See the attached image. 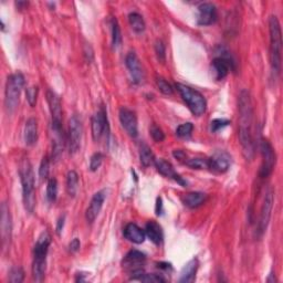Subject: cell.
Segmentation results:
<instances>
[{"instance_id": "obj_4", "label": "cell", "mask_w": 283, "mask_h": 283, "mask_svg": "<svg viewBox=\"0 0 283 283\" xmlns=\"http://www.w3.org/2000/svg\"><path fill=\"white\" fill-rule=\"evenodd\" d=\"M23 87L24 76L22 73L16 72L8 76L5 90V106L9 113H14L18 107Z\"/></svg>"}, {"instance_id": "obj_14", "label": "cell", "mask_w": 283, "mask_h": 283, "mask_svg": "<svg viewBox=\"0 0 283 283\" xmlns=\"http://www.w3.org/2000/svg\"><path fill=\"white\" fill-rule=\"evenodd\" d=\"M92 126V137L95 142H98L101 139L103 135L105 134V131H107V117L106 112L104 111V108H101L100 111L96 112L91 122Z\"/></svg>"}, {"instance_id": "obj_18", "label": "cell", "mask_w": 283, "mask_h": 283, "mask_svg": "<svg viewBox=\"0 0 283 283\" xmlns=\"http://www.w3.org/2000/svg\"><path fill=\"white\" fill-rule=\"evenodd\" d=\"M230 167V156L226 152H217L208 158V168L217 173H226Z\"/></svg>"}, {"instance_id": "obj_37", "label": "cell", "mask_w": 283, "mask_h": 283, "mask_svg": "<svg viewBox=\"0 0 283 283\" xmlns=\"http://www.w3.org/2000/svg\"><path fill=\"white\" fill-rule=\"evenodd\" d=\"M49 172H50V162H49V158L47 156H44L41 160V164L39 167V176L44 181V179H47L49 176Z\"/></svg>"}, {"instance_id": "obj_46", "label": "cell", "mask_w": 283, "mask_h": 283, "mask_svg": "<svg viewBox=\"0 0 283 283\" xmlns=\"http://www.w3.org/2000/svg\"><path fill=\"white\" fill-rule=\"evenodd\" d=\"M158 268L168 270L171 268V265H168V263H158Z\"/></svg>"}, {"instance_id": "obj_35", "label": "cell", "mask_w": 283, "mask_h": 283, "mask_svg": "<svg viewBox=\"0 0 283 283\" xmlns=\"http://www.w3.org/2000/svg\"><path fill=\"white\" fill-rule=\"evenodd\" d=\"M192 130H194V125L190 122H187V123H184L177 127L176 135L179 137H189L192 133Z\"/></svg>"}, {"instance_id": "obj_11", "label": "cell", "mask_w": 283, "mask_h": 283, "mask_svg": "<svg viewBox=\"0 0 283 283\" xmlns=\"http://www.w3.org/2000/svg\"><path fill=\"white\" fill-rule=\"evenodd\" d=\"M120 122L126 133L132 137H136L138 135L137 119L135 113L126 107H122L120 110Z\"/></svg>"}, {"instance_id": "obj_17", "label": "cell", "mask_w": 283, "mask_h": 283, "mask_svg": "<svg viewBox=\"0 0 283 283\" xmlns=\"http://www.w3.org/2000/svg\"><path fill=\"white\" fill-rule=\"evenodd\" d=\"M125 64L130 71V74H131V78L133 80L134 83H136V84H139L142 83L144 79V73H143V69H142L140 66V62L138 60V58L135 52H130L126 55V59H125Z\"/></svg>"}, {"instance_id": "obj_33", "label": "cell", "mask_w": 283, "mask_h": 283, "mask_svg": "<svg viewBox=\"0 0 283 283\" xmlns=\"http://www.w3.org/2000/svg\"><path fill=\"white\" fill-rule=\"evenodd\" d=\"M24 279V272L22 268L15 267L9 272V282L10 283H21Z\"/></svg>"}, {"instance_id": "obj_29", "label": "cell", "mask_w": 283, "mask_h": 283, "mask_svg": "<svg viewBox=\"0 0 283 283\" xmlns=\"http://www.w3.org/2000/svg\"><path fill=\"white\" fill-rule=\"evenodd\" d=\"M122 42V34L121 28L117 19L112 20V46L113 49H118Z\"/></svg>"}, {"instance_id": "obj_1", "label": "cell", "mask_w": 283, "mask_h": 283, "mask_svg": "<svg viewBox=\"0 0 283 283\" xmlns=\"http://www.w3.org/2000/svg\"><path fill=\"white\" fill-rule=\"evenodd\" d=\"M19 175L22 185V199L24 208L29 214H32L36 206V194H35V174L29 159L24 158L20 163Z\"/></svg>"}, {"instance_id": "obj_8", "label": "cell", "mask_w": 283, "mask_h": 283, "mask_svg": "<svg viewBox=\"0 0 283 283\" xmlns=\"http://www.w3.org/2000/svg\"><path fill=\"white\" fill-rule=\"evenodd\" d=\"M47 101L51 112V118H52V123H51L52 131L62 132V106L59 95L51 90H48Z\"/></svg>"}, {"instance_id": "obj_31", "label": "cell", "mask_w": 283, "mask_h": 283, "mask_svg": "<svg viewBox=\"0 0 283 283\" xmlns=\"http://www.w3.org/2000/svg\"><path fill=\"white\" fill-rule=\"evenodd\" d=\"M187 166H189L192 169H204L208 168V158H191L187 159V162L185 163Z\"/></svg>"}, {"instance_id": "obj_30", "label": "cell", "mask_w": 283, "mask_h": 283, "mask_svg": "<svg viewBox=\"0 0 283 283\" xmlns=\"http://www.w3.org/2000/svg\"><path fill=\"white\" fill-rule=\"evenodd\" d=\"M58 196V182L55 178L49 179L47 185V199L50 203H54Z\"/></svg>"}, {"instance_id": "obj_34", "label": "cell", "mask_w": 283, "mask_h": 283, "mask_svg": "<svg viewBox=\"0 0 283 283\" xmlns=\"http://www.w3.org/2000/svg\"><path fill=\"white\" fill-rule=\"evenodd\" d=\"M156 86L159 91L165 95H172L174 92L173 87L165 79L160 78V76H157L156 78Z\"/></svg>"}, {"instance_id": "obj_9", "label": "cell", "mask_w": 283, "mask_h": 283, "mask_svg": "<svg viewBox=\"0 0 283 283\" xmlns=\"http://www.w3.org/2000/svg\"><path fill=\"white\" fill-rule=\"evenodd\" d=\"M273 203H274V194L272 190H268L266 192V196L263 198V203L261 206V212H260V219L258 224V236L261 237L263 234L266 233L268 228V224L271 218V212L273 208Z\"/></svg>"}, {"instance_id": "obj_43", "label": "cell", "mask_w": 283, "mask_h": 283, "mask_svg": "<svg viewBox=\"0 0 283 283\" xmlns=\"http://www.w3.org/2000/svg\"><path fill=\"white\" fill-rule=\"evenodd\" d=\"M173 155H174V157L175 158H177L178 160H181V162H184V163H186L187 162V154H186L184 151H182V150H175L173 152Z\"/></svg>"}, {"instance_id": "obj_28", "label": "cell", "mask_w": 283, "mask_h": 283, "mask_svg": "<svg viewBox=\"0 0 283 283\" xmlns=\"http://www.w3.org/2000/svg\"><path fill=\"white\" fill-rule=\"evenodd\" d=\"M128 21H130V24L132 29L136 32V34H140L145 30V21L143 17H142L137 12H132L128 16Z\"/></svg>"}, {"instance_id": "obj_21", "label": "cell", "mask_w": 283, "mask_h": 283, "mask_svg": "<svg viewBox=\"0 0 283 283\" xmlns=\"http://www.w3.org/2000/svg\"><path fill=\"white\" fill-rule=\"evenodd\" d=\"M124 237L128 241L140 244L145 241V230L139 228L136 223H128L124 228Z\"/></svg>"}, {"instance_id": "obj_2", "label": "cell", "mask_w": 283, "mask_h": 283, "mask_svg": "<svg viewBox=\"0 0 283 283\" xmlns=\"http://www.w3.org/2000/svg\"><path fill=\"white\" fill-rule=\"evenodd\" d=\"M51 243V236L48 231L43 233L38 238L34 248V263H32V275L36 281L44 279L47 268V254Z\"/></svg>"}, {"instance_id": "obj_25", "label": "cell", "mask_w": 283, "mask_h": 283, "mask_svg": "<svg viewBox=\"0 0 283 283\" xmlns=\"http://www.w3.org/2000/svg\"><path fill=\"white\" fill-rule=\"evenodd\" d=\"M206 194L204 192H199V191H192V192H188L183 199V203L188 208H198L199 206H202L205 202H206Z\"/></svg>"}, {"instance_id": "obj_26", "label": "cell", "mask_w": 283, "mask_h": 283, "mask_svg": "<svg viewBox=\"0 0 283 283\" xmlns=\"http://www.w3.org/2000/svg\"><path fill=\"white\" fill-rule=\"evenodd\" d=\"M79 189V175L75 171H70L67 175V191L70 197H74Z\"/></svg>"}, {"instance_id": "obj_38", "label": "cell", "mask_w": 283, "mask_h": 283, "mask_svg": "<svg viewBox=\"0 0 283 283\" xmlns=\"http://www.w3.org/2000/svg\"><path fill=\"white\" fill-rule=\"evenodd\" d=\"M103 162V155L101 153H95L92 155L91 159H90V169L92 172L98 171Z\"/></svg>"}, {"instance_id": "obj_41", "label": "cell", "mask_w": 283, "mask_h": 283, "mask_svg": "<svg viewBox=\"0 0 283 283\" xmlns=\"http://www.w3.org/2000/svg\"><path fill=\"white\" fill-rule=\"evenodd\" d=\"M151 135H152V137L154 140H156V142H163L165 139V134L164 132L160 130V128L156 125H152L151 127Z\"/></svg>"}, {"instance_id": "obj_42", "label": "cell", "mask_w": 283, "mask_h": 283, "mask_svg": "<svg viewBox=\"0 0 283 283\" xmlns=\"http://www.w3.org/2000/svg\"><path fill=\"white\" fill-rule=\"evenodd\" d=\"M80 247H81V242L78 238H74V239L69 243V250H70V252H72V253L78 252L80 250Z\"/></svg>"}, {"instance_id": "obj_32", "label": "cell", "mask_w": 283, "mask_h": 283, "mask_svg": "<svg viewBox=\"0 0 283 283\" xmlns=\"http://www.w3.org/2000/svg\"><path fill=\"white\" fill-rule=\"evenodd\" d=\"M38 94H39V88L36 86L29 87L27 90H25V98H27V101L31 107H35L37 104Z\"/></svg>"}, {"instance_id": "obj_16", "label": "cell", "mask_w": 283, "mask_h": 283, "mask_svg": "<svg viewBox=\"0 0 283 283\" xmlns=\"http://www.w3.org/2000/svg\"><path fill=\"white\" fill-rule=\"evenodd\" d=\"M212 70H214L216 79L217 80H222L228 75L229 71L234 69V61L229 59V56L226 55H220L218 58H215L212 60Z\"/></svg>"}, {"instance_id": "obj_15", "label": "cell", "mask_w": 283, "mask_h": 283, "mask_svg": "<svg viewBox=\"0 0 283 283\" xmlns=\"http://www.w3.org/2000/svg\"><path fill=\"white\" fill-rule=\"evenodd\" d=\"M217 20V9L214 4L204 3L198 7V19L199 25H210Z\"/></svg>"}, {"instance_id": "obj_5", "label": "cell", "mask_w": 283, "mask_h": 283, "mask_svg": "<svg viewBox=\"0 0 283 283\" xmlns=\"http://www.w3.org/2000/svg\"><path fill=\"white\" fill-rule=\"evenodd\" d=\"M176 89L192 114L196 117H201L206 112L207 102L201 92L190 87L182 84V83H176Z\"/></svg>"}, {"instance_id": "obj_7", "label": "cell", "mask_w": 283, "mask_h": 283, "mask_svg": "<svg viewBox=\"0 0 283 283\" xmlns=\"http://www.w3.org/2000/svg\"><path fill=\"white\" fill-rule=\"evenodd\" d=\"M260 152L262 156V164L260 168V177L267 178L270 175L275 166V153L272 145L267 139L260 142Z\"/></svg>"}, {"instance_id": "obj_13", "label": "cell", "mask_w": 283, "mask_h": 283, "mask_svg": "<svg viewBox=\"0 0 283 283\" xmlns=\"http://www.w3.org/2000/svg\"><path fill=\"white\" fill-rule=\"evenodd\" d=\"M106 194H107L106 189H102L98 192H95L94 196L92 197L91 203H90L86 212V218L90 223H92L96 219V217L99 216L100 211L103 207V204H104L106 199Z\"/></svg>"}, {"instance_id": "obj_19", "label": "cell", "mask_w": 283, "mask_h": 283, "mask_svg": "<svg viewBox=\"0 0 283 283\" xmlns=\"http://www.w3.org/2000/svg\"><path fill=\"white\" fill-rule=\"evenodd\" d=\"M154 164H155L156 169L160 175H163L167 178H173L174 181L177 182L179 185H182L183 187H186V186H187V182H186L183 177L179 176L178 174L174 171V167L171 163L166 162L165 159L159 158V159H155V163Z\"/></svg>"}, {"instance_id": "obj_27", "label": "cell", "mask_w": 283, "mask_h": 283, "mask_svg": "<svg viewBox=\"0 0 283 283\" xmlns=\"http://www.w3.org/2000/svg\"><path fill=\"white\" fill-rule=\"evenodd\" d=\"M139 160L144 167H150L155 163V157L152 153V150L146 144H142L139 149Z\"/></svg>"}, {"instance_id": "obj_39", "label": "cell", "mask_w": 283, "mask_h": 283, "mask_svg": "<svg viewBox=\"0 0 283 283\" xmlns=\"http://www.w3.org/2000/svg\"><path fill=\"white\" fill-rule=\"evenodd\" d=\"M229 124H230V121H228V120L216 119V120H214L210 123V128H211L212 132L216 133V132L219 131V130H221V128L228 126Z\"/></svg>"}, {"instance_id": "obj_3", "label": "cell", "mask_w": 283, "mask_h": 283, "mask_svg": "<svg viewBox=\"0 0 283 283\" xmlns=\"http://www.w3.org/2000/svg\"><path fill=\"white\" fill-rule=\"evenodd\" d=\"M270 31V62L273 72L280 73L281 71V50H282V34L280 22L276 16L269 19Z\"/></svg>"}, {"instance_id": "obj_40", "label": "cell", "mask_w": 283, "mask_h": 283, "mask_svg": "<svg viewBox=\"0 0 283 283\" xmlns=\"http://www.w3.org/2000/svg\"><path fill=\"white\" fill-rule=\"evenodd\" d=\"M155 52L157 55V59L164 63L166 60V49H165V44L163 43V41L157 40L155 43Z\"/></svg>"}, {"instance_id": "obj_24", "label": "cell", "mask_w": 283, "mask_h": 283, "mask_svg": "<svg viewBox=\"0 0 283 283\" xmlns=\"http://www.w3.org/2000/svg\"><path fill=\"white\" fill-rule=\"evenodd\" d=\"M198 260L197 259H192L189 262H187L181 273V278H179V282L182 283H191L194 282L196 279V273L198 270Z\"/></svg>"}, {"instance_id": "obj_45", "label": "cell", "mask_w": 283, "mask_h": 283, "mask_svg": "<svg viewBox=\"0 0 283 283\" xmlns=\"http://www.w3.org/2000/svg\"><path fill=\"white\" fill-rule=\"evenodd\" d=\"M156 215L157 216L163 215V201L160 197H158L156 201Z\"/></svg>"}, {"instance_id": "obj_20", "label": "cell", "mask_w": 283, "mask_h": 283, "mask_svg": "<svg viewBox=\"0 0 283 283\" xmlns=\"http://www.w3.org/2000/svg\"><path fill=\"white\" fill-rule=\"evenodd\" d=\"M146 260V256L138 251V250H131L123 260V267L127 270H131V272L136 271L138 269H142L140 266L144 265Z\"/></svg>"}, {"instance_id": "obj_10", "label": "cell", "mask_w": 283, "mask_h": 283, "mask_svg": "<svg viewBox=\"0 0 283 283\" xmlns=\"http://www.w3.org/2000/svg\"><path fill=\"white\" fill-rule=\"evenodd\" d=\"M0 211H2V221H0L2 223V226H0L2 227V243L3 248L7 249L10 244L12 235V221L8 205L3 203Z\"/></svg>"}, {"instance_id": "obj_12", "label": "cell", "mask_w": 283, "mask_h": 283, "mask_svg": "<svg viewBox=\"0 0 283 283\" xmlns=\"http://www.w3.org/2000/svg\"><path fill=\"white\" fill-rule=\"evenodd\" d=\"M239 142L242 147V154L247 159L251 160L254 156V143L251 135V127L239 126Z\"/></svg>"}, {"instance_id": "obj_6", "label": "cell", "mask_w": 283, "mask_h": 283, "mask_svg": "<svg viewBox=\"0 0 283 283\" xmlns=\"http://www.w3.org/2000/svg\"><path fill=\"white\" fill-rule=\"evenodd\" d=\"M83 135V125L78 115H73L69 121L68 146L70 154H75L80 150Z\"/></svg>"}, {"instance_id": "obj_23", "label": "cell", "mask_w": 283, "mask_h": 283, "mask_svg": "<svg viewBox=\"0 0 283 283\" xmlns=\"http://www.w3.org/2000/svg\"><path fill=\"white\" fill-rule=\"evenodd\" d=\"M145 234L153 243L159 244L163 241V230L156 221L151 220L146 223Z\"/></svg>"}, {"instance_id": "obj_44", "label": "cell", "mask_w": 283, "mask_h": 283, "mask_svg": "<svg viewBox=\"0 0 283 283\" xmlns=\"http://www.w3.org/2000/svg\"><path fill=\"white\" fill-rule=\"evenodd\" d=\"M64 220H66V217L62 216L59 218V220L56 222V234L58 235H61L63 227H64Z\"/></svg>"}, {"instance_id": "obj_22", "label": "cell", "mask_w": 283, "mask_h": 283, "mask_svg": "<svg viewBox=\"0 0 283 283\" xmlns=\"http://www.w3.org/2000/svg\"><path fill=\"white\" fill-rule=\"evenodd\" d=\"M38 140V122L35 118H30L25 122L24 142L28 146H34Z\"/></svg>"}, {"instance_id": "obj_36", "label": "cell", "mask_w": 283, "mask_h": 283, "mask_svg": "<svg viewBox=\"0 0 283 283\" xmlns=\"http://www.w3.org/2000/svg\"><path fill=\"white\" fill-rule=\"evenodd\" d=\"M138 281L140 282H149V283H164L166 280L162 275L156 273H144L139 276Z\"/></svg>"}]
</instances>
